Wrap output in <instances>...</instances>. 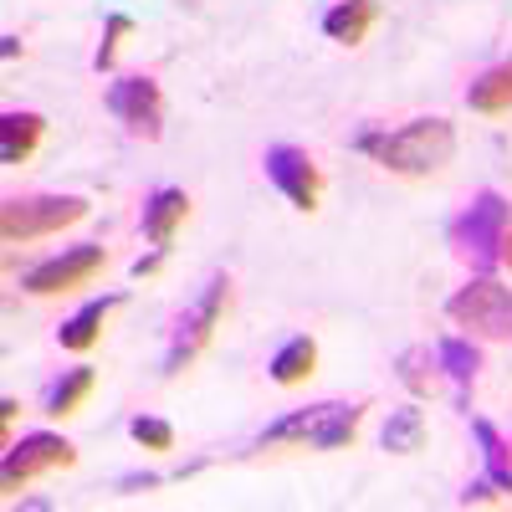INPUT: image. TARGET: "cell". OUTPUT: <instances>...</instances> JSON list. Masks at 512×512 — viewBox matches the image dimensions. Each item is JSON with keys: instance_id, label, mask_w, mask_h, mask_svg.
<instances>
[{"instance_id": "24", "label": "cell", "mask_w": 512, "mask_h": 512, "mask_svg": "<svg viewBox=\"0 0 512 512\" xmlns=\"http://www.w3.org/2000/svg\"><path fill=\"white\" fill-rule=\"evenodd\" d=\"M492 497H497V487H492V482H472V487L461 492V507H472V502H492Z\"/></svg>"}, {"instance_id": "11", "label": "cell", "mask_w": 512, "mask_h": 512, "mask_svg": "<svg viewBox=\"0 0 512 512\" xmlns=\"http://www.w3.org/2000/svg\"><path fill=\"white\" fill-rule=\"evenodd\" d=\"M185 216H190V195L175 190V185H164V190H154L149 205H144V236H149L159 251H169V241H175V231H180Z\"/></svg>"}, {"instance_id": "3", "label": "cell", "mask_w": 512, "mask_h": 512, "mask_svg": "<svg viewBox=\"0 0 512 512\" xmlns=\"http://www.w3.org/2000/svg\"><path fill=\"white\" fill-rule=\"evenodd\" d=\"M82 216H88V200L82 195H16L0 205V236H6V246H26V241L52 236Z\"/></svg>"}, {"instance_id": "4", "label": "cell", "mask_w": 512, "mask_h": 512, "mask_svg": "<svg viewBox=\"0 0 512 512\" xmlns=\"http://www.w3.org/2000/svg\"><path fill=\"white\" fill-rule=\"evenodd\" d=\"M226 292H231V282H226V277H210V282H205V292L185 308V318H180L175 338H169L164 374H185V369L200 359V349L210 344V333H216V323H221V313H226Z\"/></svg>"}, {"instance_id": "21", "label": "cell", "mask_w": 512, "mask_h": 512, "mask_svg": "<svg viewBox=\"0 0 512 512\" xmlns=\"http://www.w3.org/2000/svg\"><path fill=\"white\" fill-rule=\"evenodd\" d=\"M436 374H441V359H436L431 349H420V344H415V349H405V354H400V379L410 384L415 395H431Z\"/></svg>"}, {"instance_id": "10", "label": "cell", "mask_w": 512, "mask_h": 512, "mask_svg": "<svg viewBox=\"0 0 512 512\" xmlns=\"http://www.w3.org/2000/svg\"><path fill=\"white\" fill-rule=\"evenodd\" d=\"M267 180L297 205V210H318V195H323V175H318V164L303 154V149H292V144H277L267 149Z\"/></svg>"}, {"instance_id": "14", "label": "cell", "mask_w": 512, "mask_h": 512, "mask_svg": "<svg viewBox=\"0 0 512 512\" xmlns=\"http://www.w3.org/2000/svg\"><path fill=\"white\" fill-rule=\"evenodd\" d=\"M374 21H379V0H338V6L323 16V31L333 41H344V47H359Z\"/></svg>"}, {"instance_id": "1", "label": "cell", "mask_w": 512, "mask_h": 512, "mask_svg": "<svg viewBox=\"0 0 512 512\" xmlns=\"http://www.w3.org/2000/svg\"><path fill=\"white\" fill-rule=\"evenodd\" d=\"M359 149L374 154L384 169H395V175H436L456 154V128L446 118H415L400 134H364Z\"/></svg>"}, {"instance_id": "13", "label": "cell", "mask_w": 512, "mask_h": 512, "mask_svg": "<svg viewBox=\"0 0 512 512\" xmlns=\"http://www.w3.org/2000/svg\"><path fill=\"white\" fill-rule=\"evenodd\" d=\"M47 134V118L41 113H6L0 118V164H26Z\"/></svg>"}, {"instance_id": "16", "label": "cell", "mask_w": 512, "mask_h": 512, "mask_svg": "<svg viewBox=\"0 0 512 512\" xmlns=\"http://www.w3.org/2000/svg\"><path fill=\"white\" fill-rule=\"evenodd\" d=\"M472 436L482 441V461H487V482L497 492H512V446L502 441V431L492 420H472Z\"/></svg>"}, {"instance_id": "7", "label": "cell", "mask_w": 512, "mask_h": 512, "mask_svg": "<svg viewBox=\"0 0 512 512\" xmlns=\"http://www.w3.org/2000/svg\"><path fill=\"white\" fill-rule=\"evenodd\" d=\"M108 113L128 128L134 139H159L164 128V98L154 77H118L108 88Z\"/></svg>"}, {"instance_id": "26", "label": "cell", "mask_w": 512, "mask_h": 512, "mask_svg": "<svg viewBox=\"0 0 512 512\" xmlns=\"http://www.w3.org/2000/svg\"><path fill=\"white\" fill-rule=\"evenodd\" d=\"M502 262H507V267H512V231H507V236H502Z\"/></svg>"}, {"instance_id": "2", "label": "cell", "mask_w": 512, "mask_h": 512, "mask_svg": "<svg viewBox=\"0 0 512 512\" xmlns=\"http://www.w3.org/2000/svg\"><path fill=\"white\" fill-rule=\"evenodd\" d=\"M359 415H364V405H344V400L292 410V415H282L277 425H267L262 441H256V451L282 446V441H303V446H318V451H338V446H349V441H354Z\"/></svg>"}, {"instance_id": "19", "label": "cell", "mask_w": 512, "mask_h": 512, "mask_svg": "<svg viewBox=\"0 0 512 512\" xmlns=\"http://www.w3.org/2000/svg\"><path fill=\"white\" fill-rule=\"evenodd\" d=\"M466 103H472L477 113H507L512 108V62L482 72L472 88H466Z\"/></svg>"}, {"instance_id": "8", "label": "cell", "mask_w": 512, "mask_h": 512, "mask_svg": "<svg viewBox=\"0 0 512 512\" xmlns=\"http://www.w3.org/2000/svg\"><path fill=\"white\" fill-rule=\"evenodd\" d=\"M72 461H77V451H72L62 436L31 431V436H21L16 446H6L0 482H6V492H16L21 482H31V477H41V472H57V466H72Z\"/></svg>"}, {"instance_id": "22", "label": "cell", "mask_w": 512, "mask_h": 512, "mask_svg": "<svg viewBox=\"0 0 512 512\" xmlns=\"http://www.w3.org/2000/svg\"><path fill=\"white\" fill-rule=\"evenodd\" d=\"M128 436H134L144 451H169V446H175V431H169V420H154V415H139L134 425H128Z\"/></svg>"}, {"instance_id": "17", "label": "cell", "mask_w": 512, "mask_h": 512, "mask_svg": "<svg viewBox=\"0 0 512 512\" xmlns=\"http://www.w3.org/2000/svg\"><path fill=\"white\" fill-rule=\"evenodd\" d=\"M436 359H441V374L456 379V395H461V405H466V395H472V379H477V369H482V354L466 344V338H441Z\"/></svg>"}, {"instance_id": "15", "label": "cell", "mask_w": 512, "mask_h": 512, "mask_svg": "<svg viewBox=\"0 0 512 512\" xmlns=\"http://www.w3.org/2000/svg\"><path fill=\"white\" fill-rule=\"evenodd\" d=\"M379 446L390 451V456H410L425 446V410L420 405H400L390 410V420H384V431H379Z\"/></svg>"}, {"instance_id": "9", "label": "cell", "mask_w": 512, "mask_h": 512, "mask_svg": "<svg viewBox=\"0 0 512 512\" xmlns=\"http://www.w3.org/2000/svg\"><path fill=\"white\" fill-rule=\"evenodd\" d=\"M103 267H108V251H103V246H72V251H62V256H47V262H36V267L21 277V287L36 292V297H52V292L82 287L88 277H98Z\"/></svg>"}, {"instance_id": "6", "label": "cell", "mask_w": 512, "mask_h": 512, "mask_svg": "<svg viewBox=\"0 0 512 512\" xmlns=\"http://www.w3.org/2000/svg\"><path fill=\"white\" fill-rule=\"evenodd\" d=\"M451 323L461 328H472L482 338H512V292L497 287L492 277H477V282H466L451 303H446Z\"/></svg>"}, {"instance_id": "25", "label": "cell", "mask_w": 512, "mask_h": 512, "mask_svg": "<svg viewBox=\"0 0 512 512\" xmlns=\"http://www.w3.org/2000/svg\"><path fill=\"white\" fill-rule=\"evenodd\" d=\"M159 482H164L159 472H139V477H123L118 487H123V492H139V487H159Z\"/></svg>"}, {"instance_id": "20", "label": "cell", "mask_w": 512, "mask_h": 512, "mask_svg": "<svg viewBox=\"0 0 512 512\" xmlns=\"http://www.w3.org/2000/svg\"><path fill=\"white\" fill-rule=\"evenodd\" d=\"M93 395V369H67L57 384H52V395H47V415H72L82 400Z\"/></svg>"}, {"instance_id": "18", "label": "cell", "mask_w": 512, "mask_h": 512, "mask_svg": "<svg viewBox=\"0 0 512 512\" xmlns=\"http://www.w3.org/2000/svg\"><path fill=\"white\" fill-rule=\"evenodd\" d=\"M313 364H318V344L308 333H297V338H287V344L272 354V379L277 384H303L313 374Z\"/></svg>"}, {"instance_id": "23", "label": "cell", "mask_w": 512, "mask_h": 512, "mask_svg": "<svg viewBox=\"0 0 512 512\" xmlns=\"http://www.w3.org/2000/svg\"><path fill=\"white\" fill-rule=\"evenodd\" d=\"M128 31H134V21H128L123 11H113V16H108V31H103V47H98V72L113 67V52H118V41H123Z\"/></svg>"}, {"instance_id": "12", "label": "cell", "mask_w": 512, "mask_h": 512, "mask_svg": "<svg viewBox=\"0 0 512 512\" xmlns=\"http://www.w3.org/2000/svg\"><path fill=\"white\" fill-rule=\"evenodd\" d=\"M123 303V292H113V297H93V303H82L62 328H57V338H62V349H72V354H88L98 338H103V318L113 313Z\"/></svg>"}, {"instance_id": "5", "label": "cell", "mask_w": 512, "mask_h": 512, "mask_svg": "<svg viewBox=\"0 0 512 512\" xmlns=\"http://www.w3.org/2000/svg\"><path fill=\"white\" fill-rule=\"evenodd\" d=\"M502 236H507V200L497 190H482L466 205V216L451 226V246L472 256L482 272H492L502 262Z\"/></svg>"}]
</instances>
